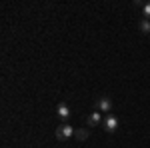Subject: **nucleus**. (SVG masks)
Listing matches in <instances>:
<instances>
[{
    "mask_svg": "<svg viewBox=\"0 0 150 148\" xmlns=\"http://www.w3.org/2000/svg\"><path fill=\"white\" fill-rule=\"evenodd\" d=\"M74 132H76V130L70 124H62V126L56 128V138L58 140H70V138L74 136Z\"/></svg>",
    "mask_w": 150,
    "mask_h": 148,
    "instance_id": "1",
    "label": "nucleus"
},
{
    "mask_svg": "<svg viewBox=\"0 0 150 148\" xmlns=\"http://www.w3.org/2000/svg\"><path fill=\"white\" fill-rule=\"evenodd\" d=\"M144 18H146V20H150V2L144 6Z\"/></svg>",
    "mask_w": 150,
    "mask_h": 148,
    "instance_id": "8",
    "label": "nucleus"
},
{
    "mask_svg": "<svg viewBox=\"0 0 150 148\" xmlns=\"http://www.w3.org/2000/svg\"><path fill=\"white\" fill-rule=\"evenodd\" d=\"M74 136H76V140H88V128H76V132H74Z\"/></svg>",
    "mask_w": 150,
    "mask_h": 148,
    "instance_id": "6",
    "label": "nucleus"
},
{
    "mask_svg": "<svg viewBox=\"0 0 150 148\" xmlns=\"http://www.w3.org/2000/svg\"><path fill=\"white\" fill-rule=\"evenodd\" d=\"M102 126H104V130H106V132H110V134H112V132H116V128H118V118L112 116V114H108V116L102 120Z\"/></svg>",
    "mask_w": 150,
    "mask_h": 148,
    "instance_id": "2",
    "label": "nucleus"
},
{
    "mask_svg": "<svg viewBox=\"0 0 150 148\" xmlns=\"http://www.w3.org/2000/svg\"><path fill=\"white\" fill-rule=\"evenodd\" d=\"M96 106H98V110H100V112H110V110H112V100H110L108 96H102V98L98 100Z\"/></svg>",
    "mask_w": 150,
    "mask_h": 148,
    "instance_id": "4",
    "label": "nucleus"
},
{
    "mask_svg": "<svg viewBox=\"0 0 150 148\" xmlns=\"http://www.w3.org/2000/svg\"><path fill=\"white\" fill-rule=\"evenodd\" d=\"M100 122H102V116H100V112H92L90 116H88V120H86V124L92 126V128H94V126H98Z\"/></svg>",
    "mask_w": 150,
    "mask_h": 148,
    "instance_id": "5",
    "label": "nucleus"
},
{
    "mask_svg": "<svg viewBox=\"0 0 150 148\" xmlns=\"http://www.w3.org/2000/svg\"><path fill=\"white\" fill-rule=\"evenodd\" d=\"M138 28H140V32L148 34V32H150V20H146V18H142V20L138 22Z\"/></svg>",
    "mask_w": 150,
    "mask_h": 148,
    "instance_id": "7",
    "label": "nucleus"
},
{
    "mask_svg": "<svg viewBox=\"0 0 150 148\" xmlns=\"http://www.w3.org/2000/svg\"><path fill=\"white\" fill-rule=\"evenodd\" d=\"M56 114H58V118H60V120H68V118H70V108H68V104L60 102V104L56 106Z\"/></svg>",
    "mask_w": 150,
    "mask_h": 148,
    "instance_id": "3",
    "label": "nucleus"
}]
</instances>
